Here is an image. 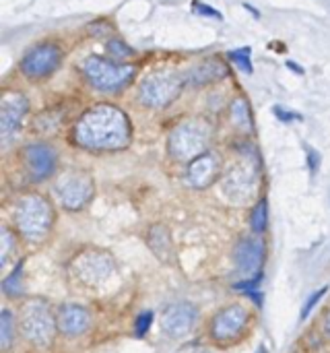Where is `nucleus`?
I'll return each instance as SVG.
<instances>
[{"instance_id": "1", "label": "nucleus", "mask_w": 330, "mask_h": 353, "mask_svg": "<svg viewBox=\"0 0 330 353\" xmlns=\"http://www.w3.org/2000/svg\"><path fill=\"white\" fill-rule=\"evenodd\" d=\"M132 126L128 116L110 103L87 110L74 126V141L89 151H118L130 145Z\"/></svg>"}, {"instance_id": "2", "label": "nucleus", "mask_w": 330, "mask_h": 353, "mask_svg": "<svg viewBox=\"0 0 330 353\" xmlns=\"http://www.w3.org/2000/svg\"><path fill=\"white\" fill-rule=\"evenodd\" d=\"M14 225L27 242H43L54 225V209L50 201L35 192L23 194L14 207Z\"/></svg>"}, {"instance_id": "3", "label": "nucleus", "mask_w": 330, "mask_h": 353, "mask_svg": "<svg viewBox=\"0 0 330 353\" xmlns=\"http://www.w3.org/2000/svg\"><path fill=\"white\" fill-rule=\"evenodd\" d=\"M209 143H211L209 122L200 118H192V120H184L169 132L167 151L176 161L190 163L192 159L207 153Z\"/></svg>"}, {"instance_id": "4", "label": "nucleus", "mask_w": 330, "mask_h": 353, "mask_svg": "<svg viewBox=\"0 0 330 353\" xmlns=\"http://www.w3.org/2000/svg\"><path fill=\"white\" fill-rule=\"evenodd\" d=\"M19 329L21 335L37 345V347H45L52 343L56 331H58V323L50 310V306L43 300H29L21 306L19 312Z\"/></svg>"}, {"instance_id": "5", "label": "nucleus", "mask_w": 330, "mask_h": 353, "mask_svg": "<svg viewBox=\"0 0 330 353\" xmlns=\"http://www.w3.org/2000/svg\"><path fill=\"white\" fill-rule=\"evenodd\" d=\"M184 77L176 70H155L145 77L138 87V97L149 108H165L169 105L182 91Z\"/></svg>"}, {"instance_id": "6", "label": "nucleus", "mask_w": 330, "mask_h": 353, "mask_svg": "<svg viewBox=\"0 0 330 353\" xmlns=\"http://www.w3.org/2000/svg\"><path fill=\"white\" fill-rule=\"evenodd\" d=\"M83 70L93 87L99 91H120L134 77V66L130 64H114L99 56H89L83 62Z\"/></svg>"}, {"instance_id": "7", "label": "nucleus", "mask_w": 330, "mask_h": 353, "mask_svg": "<svg viewBox=\"0 0 330 353\" xmlns=\"http://www.w3.org/2000/svg\"><path fill=\"white\" fill-rule=\"evenodd\" d=\"M223 192L236 205H246L258 186V165L252 159H242L231 165L223 176Z\"/></svg>"}, {"instance_id": "8", "label": "nucleus", "mask_w": 330, "mask_h": 353, "mask_svg": "<svg viewBox=\"0 0 330 353\" xmlns=\"http://www.w3.org/2000/svg\"><path fill=\"white\" fill-rule=\"evenodd\" d=\"M93 192H95L93 178L85 172L72 170V172L62 174L56 180V194L60 203L70 211H79L85 205H89L93 199Z\"/></svg>"}, {"instance_id": "9", "label": "nucleus", "mask_w": 330, "mask_h": 353, "mask_svg": "<svg viewBox=\"0 0 330 353\" xmlns=\"http://www.w3.org/2000/svg\"><path fill=\"white\" fill-rule=\"evenodd\" d=\"M72 271L83 283L95 288V285L105 283L112 277V273L116 271V265L112 256L105 252H85L74 259Z\"/></svg>"}, {"instance_id": "10", "label": "nucleus", "mask_w": 330, "mask_h": 353, "mask_svg": "<svg viewBox=\"0 0 330 353\" xmlns=\"http://www.w3.org/2000/svg\"><path fill=\"white\" fill-rule=\"evenodd\" d=\"M234 261L238 271L246 277V281L260 283L262 263H265V244L260 238H242L236 246Z\"/></svg>"}, {"instance_id": "11", "label": "nucleus", "mask_w": 330, "mask_h": 353, "mask_svg": "<svg viewBox=\"0 0 330 353\" xmlns=\"http://www.w3.org/2000/svg\"><path fill=\"white\" fill-rule=\"evenodd\" d=\"M250 323V312L244 308V306H227L223 310H219L215 316H213V323H211V337L215 341H231V339H238L244 329L248 327Z\"/></svg>"}, {"instance_id": "12", "label": "nucleus", "mask_w": 330, "mask_h": 353, "mask_svg": "<svg viewBox=\"0 0 330 353\" xmlns=\"http://www.w3.org/2000/svg\"><path fill=\"white\" fill-rule=\"evenodd\" d=\"M27 99L21 93H10L2 99L0 103V139L2 143H10L12 137H17V132L21 130V124L25 120L27 114Z\"/></svg>"}, {"instance_id": "13", "label": "nucleus", "mask_w": 330, "mask_h": 353, "mask_svg": "<svg viewBox=\"0 0 330 353\" xmlns=\"http://www.w3.org/2000/svg\"><path fill=\"white\" fill-rule=\"evenodd\" d=\"M198 319V310L188 304V302H178V304H172L163 310V316H161V327L163 331L174 337V339H182L186 337L192 329H194V323Z\"/></svg>"}, {"instance_id": "14", "label": "nucleus", "mask_w": 330, "mask_h": 353, "mask_svg": "<svg viewBox=\"0 0 330 353\" xmlns=\"http://www.w3.org/2000/svg\"><path fill=\"white\" fill-rule=\"evenodd\" d=\"M60 64V50L52 43H43L37 46L35 50H31L23 62H21V70L29 77V79H43L48 74H52Z\"/></svg>"}, {"instance_id": "15", "label": "nucleus", "mask_w": 330, "mask_h": 353, "mask_svg": "<svg viewBox=\"0 0 330 353\" xmlns=\"http://www.w3.org/2000/svg\"><path fill=\"white\" fill-rule=\"evenodd\" d=\"M221 174V159L217 153H203L200 157L192 159L186 170V180L192 188H209Z\"/></svg>"}, {"instance_id": "16", "label": "nucleus", "mask_w": 330, "mask_h": 353, "mask_svg": "<svg viewBox=\"0 0 330 353\" xmlns=\"http://www.w3.org/2000/svg\"><path fill=\"white\" fill-rule=\"evenodd\" d=\"M56 151L50 145L35 143L25 149V168L33 182H41L50 178L56 170Z\"/></svg>"}, {"instance_id": "17", "label": "nucleus", "mask_w": 330, "mask_h": 353, "mask_svg": "<svg viewBox=\"0 0 330 353\" xmlns=\"http://www.w3.org/2000/svg\"><path fill=\"white\" fill-rule=\"evenodd\" d=\"M56 323H58V331L66 337H76L83 335L89 325H91V316L83 306L76 304H64L60 306L58 314H56Z\"/></svg>"}, {"instance_id": "18", "label": "nucleus", "mask_w": 330, "mask_h": 353, "mask_svg": "<svg viewBox=\"0 0 330 353\" xmlns=\"http://www.w3.org/2000/svg\"><path fill=\"white\" fill-rule=\"evenodd\" d=\"M225 74L227 70L221 62H203V64H196L192 70H188L184 81H188L190 85H205V83L223 79Z\"/></svg>"}, {"instance_id": "19", "label": "nucleus", "mask_w": 330, "mask_h": 353, "mask_svg": "<svg viewBox=\"0 0 330 353\" xmlns=\"http://www.w3.org/2000/svg\"><path fill=\"white\" fill-rule=\"evenodd\" d=\"M231 122L244 130V132H250L252 130V116H250V105L244 97H236L231 101Z\"/></svg>"}, {"instance_id": "20", "label": "nucleus", "mask_w": 330, "mask_h": 353, "mask_svg": "<svg viewBox=\"0 0 330 353\" xmlns=\"http://www.w3.org/2000/svg\"><path fill=\"white\" fill-rule=\"evenodd\" d=\"M12 339H14V321H12L10 310L4 308L0 312V350L8 352L12 345Z\"/></svg>"}, {"instance_id": "21", "label": "nucleus", "mask_w": 330, "mask_h": 353, "mask_svg": "<svg viewBox=\"0 0 330 353\" xmlns=\"http://www.w3.org/2000/svg\"><path fill=\"white\" fill-rule=\"evenodd\" d=\"M250 225L254 230V234H262L269 225V203L262 199L256 203V207L252 209V215H250Z\"/></svg>"}, {"instance_id": "22", "label": "nucleus", "mask_w": 330, "mask_h": 353, "mask_svg": "<svg viewBox=\"0 0 330 353\" xmlns=\"http://www.w3.org/2000/svg\"><path fill=\"white\" fill-rule=\"evenodd\" d=\"M0 244H2V250H0V267L6 269L8 259H10L12 248H14V236H12V232L6 225H2V230H0Z\"/></svg>"}, {"instance_id": "23", "label": "nucleus", "mask_w": 330, "mask_h": 353, "mask_svg": "<svg viewBox=\"0 0 330 353\" xmlns=\"http://www.w3.org/2000/svg\"><path fill=\"white\" fill-rule=\"evenodd\" d=\"M250 56H252V50L250 48H238V50L229 52V60L236 62L238 68L244 70V72H252V60H250Z\"/></svg>"}, {"instance_id": "24", "label": "nucleus", "mask_w": 330, "mask_h": 353, "mask_svg": "<svg viewBox=\"0 0 330 353\" xmlns=\"http://www.w3.org/2000/svg\"><path fill=\"white\" fill-rule=\"evenodd\" d=\"M2 290H4V294H6V296H10V298H14V296H19V294H21V265L14 269V273H12L10 277H6V279H4Z\"/></svg>"}, {"instance_id": "25", "label": "nucleus", "mask_w": 330, "mask_h": 353, "mask_svg": "<svg viewBox=\"0 0 330 353\" xmlns=\"http://www.w3.org/2000/svg\"><path fill=\"white\" fill-rule=\"evenodd\" d=\"M151 325H153V312H151V310L141 312L138 319H136V323H134V333H136V337H145V335L149 333Z\"/></svg>"}, {"instance_id": "26", "label": "nucleus", "mask_w": 330, "mask_h": 353, "mask_svg": "<svg viewBox=\"0 0 330 353\" xmlns=\"http://www.w3.org/2000/svg\"><path fill=\"white\" fill-rule=\"evenodd\" d=\"M107 50H110V54H112L116 60H124V58H128V56L132 54V50H130L124 41H120V39H112V41L107 43Z\"/></svg>"}, {"instance_id": "27", "label": "nucleus", "mask_w": 330, "mask_h": 353, "mask_svg": "<svg viewBox=\"0 0 330 353\" xmlns=\"http://www.w3.org/2000/svg\"><path fill=\"white\" fill-rule=\"evenodd\" d=\"M327 290H329V288L324 285V288H320V290H318L316 294H312V296L308 298V302H306V304H304V308H302V321H306V319L310 316V312L314 310V306H316V304H318V302H320V300L324 298Z\"/></svg>"}, {"instance_id": "28", "label": "nucleus", "mask_w": 330, "mask_h": 353, "mask_svg": "<svg viewBox=\"0 0 330 353\" xmlns=\"http://www.w3.org/2000/svg\"><path fill=\"white\" fill-rule=\"evenodd\" d=\"M192 10L194 12H198V14H203V17H213V19H223V14L217 10V8H213V6H209V4H205V2H192Z\"/></svg>"}, {"instance_id": "29", "label": "nucleus", "mask_w": 330, "mask_h": 353, "mask_svg": "<svg viewBox=\"0 0 330 353\" xmlns=\"http://www.w3.org/2000/svg\"><path fill=\"white\" fill-rule=\"evenodd\" d=\"M273 112H275V116H277L279 120H283V122H296V120H302V116H300L298 112H289V110H285V108H281V105H275V108H273Z\"/></svg>"}, {"instance_id": "30", "label": "nucleus", "mask_w": 330, "mask_h": 353, "mask_svg": "<svg viewBox=\"0 0 330 353\" xmlns=\"http://www.w3.org/2000/svg\"><path fill=\"white\" fill-rule=\"evenodd\" d=\"M308 163H310V172L316 174L318 172V165H320V153L314 151V149H308Z\"/></svg>"}, {"instance_id": "31", "label": "nucleus", "mask_w": 330, "mask_h": 353, "mask_svg": "<svg viewBox=\"0 0 330 353\" xmlns=\"http://www.w3.org/2000/svg\"><path fill=\"white\" fill-rule=\"evenodd\" d=\"M287 66H289V68H291V70H298V72H300V74H302V72H304V68H302V66H298V64H296V62H291V60H289V62H287Z\"/></svg>"}, {"instance_id": "32", "label": "nucleus", "mask_w": 330, "mask_h": 353, "mask_svg": "<svg viewBox=\"0 0 330 353\" xmlns=\"http://www.w3.org/2000/svg\"><path fill=\"white\" fill-rule=\"evenodd\" d=\"M324 333L330 337V314L327 316V321H324Z\"/></svg>"}]
</instances>
